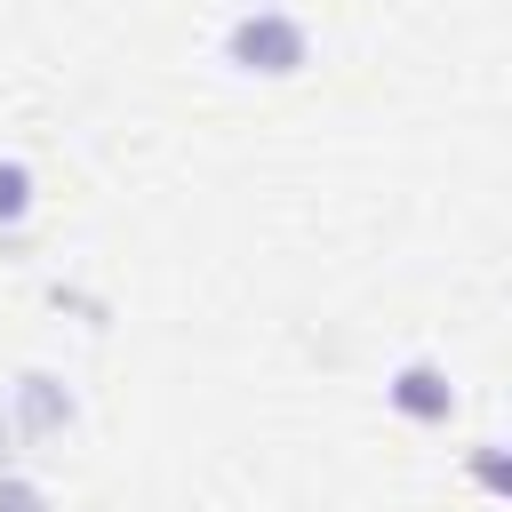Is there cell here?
<instances>
[{"instance_id":"2","label":"cell","mask_w":512,"mask_h":512,"mask_svg":"<svg viewBox=\"0 0 512 512\" xmlns=\"http://www.w3.org/2000/svg\"><path fill=\"white\" fill-rule=\"evenodd\" d=\"M80 424V392L56 376V368H24L0 384V464L16 448H40V440H64Z\"/></svg>"},{"instance_id":"1","label":"cell","mask_w":512,"mask_h":512,"mask_svg":"<svg viewBox=\"0 0 512 512\" xmlns=\"http://www.w3.org/2000/svg\"><path fill=\"white\" fill-rule=\"evenodd\" d=\"M312 24L296 16V8H280V0H240V16L224 24V40H216V56L232 64V72H248V80H296L304 64H312Z\"/></svg>"},{"instance_id":"7","label":"cell","mask_w":512,"mask_h":512,"mask_svg":"<svg viewBox=\"0 0 512 512\" xmlns=\"http://www.w3.org/2000/svg\"><path fill=\"white\" fill-rule=\"evenodd\" d=\"M48 296H56V304H72V312H80V328H104V320H112V304H104L96 288H80V280H56Z\"/></svg>"},{"instance_id":"5","label":"cell","mask_w":512,"mask_h":512,"mask_svg":"<svg viewBox=\"0 0 512 512\" xmlns=\"http://www.w3.org/2000/svg\"><path fill=\"white\" fill-rule=\"evenodd\" d=\"M472 480L488 488V496H512V464H504V440H472Z\"/></svg>"},{"instance_id":"4","label":"cell","mask_w":512,"mask_h":512,"mask_svg":"<svg viewBox=\"0 0 512 512\" xmlns=\"http://www.w3.org/2000/svg\"><path fill=\"white\" fill-rule=\"evenodd\" d=\"M32 208H40V176H32V160H24V152H0V240H8V248L24 240Z\"/></svg>"},{"instance_id":"6","label":"cell","mask_w":512,"mask_h":512,"mask_svg":"<svg viewBox=\"0 0 512 512\" xmlns=\"http://www.w3.org/2000/svg\"><path fill=\"white\" fill-rule=\"evenodd\" d=\"M0 512H56V504H48V488H40L32 472L0 464Z\"/></svg>"},{"instance_id":"3","label":"cell","mask_w":512,"mask_h":512,"mask_svg":"<svg viewBox=\"0 0 512 512\" xmlns=\"http://www.w3.org/2000/svg\"><path fill=\"white\" fill-rule=\"evenodd\" d=\"M384 408L400 424H416V432H440V424H456V384H448L440 360H400L384 376Z\"/></svg>"}]
</instances>
